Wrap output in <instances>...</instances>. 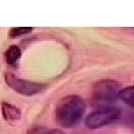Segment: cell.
I'll return each instance as SVG.
<instances>
[{"label":"cell","instance_id":"obj_6","mask_svg":"<svg viewBox=\"0 0 134 134\" xmlns=\"http://www.w3.org/2000/svg\"><path fill=\"white\" fill-rule=\"evenodd\" d=\"M21 56L22 51L16 45L10 46L5 52V61L11 67H16L18 66Z\"/></svg>","mask_w":134,"mask_h":134},{"label":"cell","instance_id":"obj_5","mask_svg":"<svg viewBox=\"0 0 134 134\" xmlns=\"http://www.w3.org/2000/svg\"><path fill=\"white\" fill-rule=\"evenodd\" d=\"M2 113L4 119L6 121H14L20 119L21 118V110L16 106L12 105L8 102H2Z\"/></svg>","mask_w":134,"mask_h":134},{"label":"cell","instance_id":"obj_4","mask_svg":"<svg viewBox=\"0 0 134 134\" xmlns=\"http://www.w3.org/2000/svg\"><path fill=\"white\" fill-rule=\"evenodd\" d=\"M120 116L121 110L119 108L114 107L101 108L86 116L85 125L90 129H97L115 122Z\"/></svg>","mask_w":134,"mask_h":134},{"label":"cell","instance_id":"obj_7","mask_svg":"<svg viewBox=\"0 0 134 134\" xmlns=\"http://www.w3.org/2000/svg\"><path fill=\"white\" fill-rule=\"evenodd\" d=\"M119 98L124 101L126 104L134 107V86L121 89L119 92Z\"/></svg>","mask_w":134,"mask_h":134},{"label":"cell","instance_id":"obj_9","mask_svg":"<svg viewBox=\"0 0 134 134\" xmlns=\"http://www.w3.org/2000/svg\"><path fill=\"white\" fill-rule=\"evenodd\" d=\"M26 134H49V130L39 126L29 130Z\"/></svg>","mask_w":134,"mask_h":134},{"label":"cell","instance_id":"obj_10","mask_svg":"<svg viewBox=\"0 0 134 134\" xmlns=\"http://www.w3.org/2000/svg\"><path fill=\"white\" fill-rule=\"evenodd\" d=\"M49 134H65L63 131L60 130L55 129V130H49Z\"/></svg>","mask_w":134,"mask_h":134},{"label":"cell","instance_id":"obj_1","mask_svg":"<svg viewBox=\"0 0 134 134\" xmlns=\"http://www.w3.org/2000/svg\"><path fill=\"white\" fill-rule=\"evenodd\" d=\"M85 110L86 104L80 96H66L58 102L54 110V119L61 127L70 128L80 122Z\"/></svg>","mask_w":134,"mask_h":134},{"label":"cell","instance_id":"obj_2","mask_svg":"<svg viewBox=\"0 0 134 134\" xmlns=\"http://www.w3.org/2000/svg\"><path fill=\"white\" fill-rule=\"evenodd\" d=\"M121 86L117 81L104 79L96 82L92 87V104L101 108L110 107L111 104L119 99V92Z\"/></svg>","mask_w":134,"mask_h":134},{"label":"cell","instance_id":"obj_3","mask_svg":"<svg viewBox=\"0 0 134 134\" xmlns=\"http://www.w3.org/2000/svg\"><path fill=\"white\" fill-rule=\"evenodd\" d=\"M5 81L8 86L23 96H35L43 92L47 88L46 83L23 80L17 77L12 73L5 74Z\"/></svg>","mask_w":134,"mask_h":134},{"label":"cell","instance_id":"obj_8","mask_svg":"<svg viewBox=\"0 0 134 134\" xmlns=\"http://www.w3.org/2000/svg\"><path fill=\"white\" fill-rule=\"evenodd\" d=\"M33 30L32 27H19V28H12L9 30L8 37L10 38H16L18 37L25 34L31 33Z\"/></svg>","mask_w":134,"mask_h":134}]
</instances>
